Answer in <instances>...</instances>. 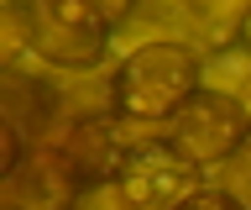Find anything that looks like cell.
Returning <instances> with one entry per match:
<instances>
[{
	"instance_id": "obj_12",
	"label": "cell",
	"mask_w": 251,
	"mask_h": 210,
	"mask_svg": "<svg viewBox=\"0 0 251 210\" xmlns=\"http://www.w3.org/2000/svg\"><path fill=\"white\" fill-rule=\"evenodd\" d=\"M235 48H246V53H251V16L241 21V37H235Z\"/></svg>"
},
{
	"instance_id": "obj_11",
	"label": "cell",
	"mask_w": 251,
	"mask_h": 210,
	"mask_svg": "<svg viewBox=\"0 0 251 210\" xmlns=\"http://www.w3.org/2000/svg\"><path fill=\"white\" fill-rule=\"evenodd\" d=\"M94 5H100V11H105L110 21H115V27H121V21L131 16V11H136V0H94Z\"/></svg>"
},
{
	"instance_id": "obj_3",
	"label": "cell",
	"mask_w": 251,
	"mask_h": 210,
	"mask_svg": "<svg viewBox=\"0 0 251 210\" xmlns=\"http://www.w3.org/2000/svg\"><path fill=\"white\" fill-rule=\"evenodd\" d=\"M31 53L58 68H89L105 58L115 21L94 0H31Z\"/></svg>"
},
{
	"instance_id": "obj_5",
	"label": "cell",
	"mask_w": 251,
	"mask_h": 210,
	"mask_svg": "<svg viewBox=\"0 0 251 210\" xmlns=\"http://www.w3.org/2000/svg\"><path fill=\"white\" fill-rule=\"evenodd\" d=\"M78 189H84V179L52 147V152H37L31 163H16L5 174V210H74Z\"/></svg>"
},
{
	"instance_id": "obj_8",
	"label": "cell",
	"mask_w": 251,
	"mask_h": 210,
	"mask_svg": "<svg viewBox=\"0 0 251 210\" xmlns=\"http://www.w3.org/2000/svg\"><path fill=\"white\" fill-rule=\"evenodd\" d=\"M74 210H131V200L121 194L115 179H100V184H84V189H78Z\"/></svg>"
},
{
	"instance_id": "obj_9",
	"label": "cell",
	"mask_w": 251,
	"mask_h": 210,
	"mask_svg": "<svg viewBox=\"0 0 251 210\" xmlns=\"http://www.w3.org/2000/svg\"><path fill=\"white\" fill-rule=\"evenodd\" d=\"M225 194H230L241 210H251V142L225 163Z\"/></svg>"
},
{
	"instance_id": "obj_7",
	"label": "cell",
	"mask_w": 251,
	"mask_h": 210,
	"mask_svg": "<svg viewBox=\"0 0 251 210\" xmlns=\"http://www.w3.org/2000/svg\"><path fill=\"white\" fill-rule=\"evenodd\" d=\"M188 21L215 37V48H230L241 37V21L251 16V0H183Z\"/></svg>"
},
{
	"instance_id": "obj_1",
	"label": "cell",
	"mask_w": 251,
	"mask_h": 210,
	"mask_svg": "<svg viewBox=\"0 0 251 210\" xmlns=\"http://www.w3.org/2000/svg\"><path fill=\"white\" fill-rule=\"evenodd\" d=\"M194 90H204V58L183 42H141L110 79V111L131 126L173 121Z\"/></svg>"
},
{
	"instance_id": "obj_6",
	"label": "cell",
	"mask_w": 251,
	"mask_h": 210,
	"mask_svg": "<svg viewBox=\"0 0 251 210\" xmlns=\"http://www.w3.org/2000/svg\"><path fill=\"white\" fill-rule=\"evenodd\" d=\"M47 111H52V90L37 84V79H21L11 68V74H5V121L26 137V131H37L47 121Z\"/></svg>"
},
{
	"instance_id": "obj_2",
	"label": "cell",
	"mask_w": 251,
	"mask_h": 210,
	"mask_svg": "<svg viewBox=\"0 0 251 210\" xmlns=\"http://www.w3.org/2000/svg\"><path fill=\"white\" fill-rule=\"evenodd\" d=\"M162 142L173 152H183L194 168H220V163H230L241 147L251 142V121L241 111V100L225 95V90H194L183 111L168 121V137Z\"/></svg>"
},
{
	"instance_id": "obj_4",
	"label": "cell",
	"mask_w": 251,
	"mask_h": 210,
	"mask_svg": "<svg viewBox=\"0 0 251 210\" xmlns=\"http://www.w3.org/2000/svg\"><path fill=\"white\" fill-rule=\"evenodd\" d=\"M115 184L131 200V210H178L204 189L199 168L183 152H173L168 142H131L115 168Z\"/></svg>"
},
{
	"instance_id": "obj_10",
	"label": "cell",
	"mask_w": 251,
	"mask_h": 210,
	"mask_svg": "<svg viewBox=\"0 0 251 210\" xmlns=\"http://www.w3.org/2000/svg\"><path fill=\"white\" fill-rule=\"evenodd\" d=\"M178 210H241V205H235V200H230L225 189H199L194 200H183Z\"/></svg>"
}]
</instances>
